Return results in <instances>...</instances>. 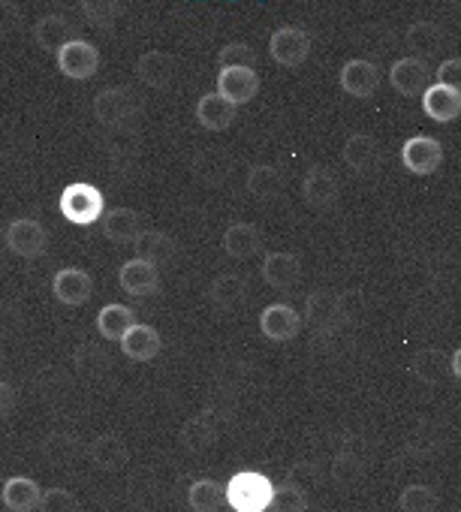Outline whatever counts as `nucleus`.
<instances>
[{
	"mask_svg": "<svg viewBox=\"0 0 461 512\" xmlns=\"http://www.w3.org/2000/svg\"><path fill=\"white\" fill-rule=\"evenodd\" d=\"M446 368H449V359H446V353L437 350V347L419 350V356L413 359V374H416L422 383H428V386H434V383L443 377Z\"/></svg>",
	"mask_w": 461,
	"mask_h": 512,
	"instance_id": "obj_34",
	"label": "nucleus"
},
{
	"mask_svg": "<svg viewBox=\"0 0 461 512\" xmlns=\"http://www.w3.org/2000/svg\"><path fill=\"white\" fill-rule=\"evenodd\" d=\"M236 112H239V106H233L226 97H220L217 91L202 94V97L196 100V121H199V127L208 130V133H223V130H229V127H233V121H236Z\"/></svg>",
	"mask_w": 461,
	"mask_h": 512,
	"instance_id": "obj_19",
	"label": "nucleus"
},
{
	"mask_svg": "<svg viewBox=\"0 0 461 512\" xmlns=\"http://www.w3.org/2000/svg\"><path fill=\"white\" fill-rule=\"evenodd\" d=\"M398 506L404 512H431L440 506V500H437V491L428 485H407L398 497Z\"/></svg>",
	"mask_w": 461,
	"mask_h": 512,
	"instance_id": "obj_37",
	"label": "nucleus"
},
{
	"mask_svg": "<svg viewBox=\"0 0 461 512\" xmlns=\"http://www.w3.org/2000/svg\"><path fill=\"white\" fill-rule=\"evenodd\" d=\"M248 193L257 199V202H275L281 193H284V175L269 166V163H257L248 169Z\"/></svg>",
	"mask_w": 461,
	"mask_h": 512,
	"instance_id": "obj_30",
	"label": "nucleus"
},
{
	"mask_svg": "<svg viewBox=\"0 0 461 512\" xmlns=\"http://www.w3.org/2000/svg\"><path fill=\"white\" fill-rule=\"evenodd\" d=\"M449 371H452V377H458V380H461V347L449 356Z\"/></svg>",
	"mask_w": 461,
	"mask_h": 512,
	"instance_id": "obj_46",
	"label": "nucleus"
},
{
	"mask_svg": "<svg viewBox=\"0 0 461 512\" xmlns=\"http://www.w3.org/2000/svg\"><path fill=\"white\" fill-rule=\"evenodd\" d=\"M422 109L431 121H455L461 115V91L443 82H434L422 91Z\"/></svg>",
	"mask_w": 461,
	"mask_h": 512,
	"instance_id": "obj_20",
	"label": "nucleus"
},
{
	"mask_svg": "<svg viewBox=\"0 0 461 512\" xmlns=\"http://www.w3.org/2000/svg\"><path fill=\"white\" fill-rule=\"evenodd\" d=\"M260 275L272 290L287 293L302 281V260L290 250H272L260 266Z\"/></svg>",
	"mask_w": 461,
	"mask_h": 512,
	"instance_id": "obj_15",
	"label": "nucleus"
},
{
	"mask_svg": "<svg viewBox=\"0 0 461 512\" xmlns=\"http://www.w3.org/2000/svg\"><path fill=\"white\" fill-rule=\"evenodd\" d=\"M437 82H443V85L461 91V58H446V61L437 67Z\"/></svg>",
	"mask_w": 461,
	"mask_h": 512,
	"instance_id": "obj_43",
	"label": "nucleus"
},
{
	"mask_svg": "<svg viewBox=\"0 0 461 512\" xmlns=\"http://www.w3.org/2000/svg\"><path fill=\"white\" fill-rule=\"evenodd\" d=\"M133 323H136L133 308H130V305H121V302L103 305V308L97 311V320H94L97 335H100L103 341H121V335H124Z\"/></svg>",
	"mask_w": 461,
	"mask_h": 512,
	"instance_id": "obj_27",
	"label": "nucleus"
},
{
	"mask_svg": "<svg viewBox=\"0 0 461 512\" xmlns=\"http://www.w3.org/2000/svg\"><path fill=\"white\" fill-rule=\"evenodd\" d=\"M269 509H275V512H302V509H308V491L299 488L296 482L275 485Z\"/></svg>",
	"mask_w": 461,
	"mask_h": 512,
	"instance_id": "obj_35",
	"label": "nucleus"
},
{
	"mask_svg": "<svg viewBox=\"0 0 461 512\" xmlns=\"http://www.w3.org/2000/svg\"><path fill=\"white\" fill-rule=\"evenodd\" d=\"M82 16L97 28H112L121 16V0H79Z\"/></svg>",
	"mask_w": 461,
	"mask_h": 512,
	"instance_id": "obj_36",
	"label": "nucleus"
},
{
	"mask_svg": "<svg viewBox=\"0 0 461 512\" xmlns=\"http://www.w3.org/2000/svg\"><path fill=\"white\" fill-rule=\"evenodd\" d=\"M118 287L130 299H148L160 290V266L148 263L145 256H133L118 269Z\"/></svg>",
	"mask_w": 461,
	"mask_h": 512,
	"instance_id": "obj_7",
	"label": "nucleus"
},
{
	"mask_svg": "<svg viewBox=\"0 0 461 512\" xmlns=\"http://www.w3.org/2000/svg\"><path fill=\"white\" fill-rule=\"evenodd\" d=\"M187 503L193 512H217L226 506V485L217 479H196L187 488Z\"/></svg>",
	"mask_w": 461,
	"mask_h": 512,
	"instance_id": "obj_31",
	"label": "nucleus"
},
{
	"mask_svg": "<svg viewBox=\"0 0 461 512\" xmlns=\"http://www.w3.org/2000/svg\"><path fill=\"white\" fill-rule=\"evenodd\" d=\"M332 476H335V482H338V485H353V482L362 476V458H356L353 452H347V449H344V452L335 458Z\"/></svg>",
	"mask_w": 461,
	"mask_h": 512,
	"instance_id": "obj_39",
	"label": "nucleus"
},
{
	"mask_svg": "<svg viewBox=\"0 0 461 512\" xmlns=\"http://www.w3.org/2000/svg\"><path fill=\"white\" fill-rule=\"evenodd\" d=\"M22 25H25V13L16 0H0V40L19 34Z\"/></svg>",
	"mask_w": 461,
	"mask_h": 512,
	"instance_id": "obj_38",
	"label": "nucleus"
},
{
	"mask_svg": "<svg viewBox=\"0 0 461 512\" xmlns=\"http://www.w3.org/2000/svg\"><path fill=\"white\" fill-rule=\"evenodd\" d=\"M58 211L67 223L73 226H91L103 217L106 211V199L103 190L91 181H73L61 190L58 199Z\"/></svg>",
	"mask_w": 461,
	"mask_h": 512,
	"instance_id": "obj_2",
	"label": "nucleus"
},
{
	"mask_svg": "<svg viewBox=\"0 0 461 512\" xmlns=\"http://www.w3.org/2000/svg\"><path fill=\"white\" fill-rule=\"evenodd\" d=\"M431 82V70L425 64V58H401L392 64L389 70V85L395 88V94L401 97H419Z\"/></svg>",
	"mask_w": 461,
	"mask_h": 512,
	"instance_id": "obj_17",
	"label": "nucleus"
},
{
	"mask_svg": "<svg viewBox=\"0 0 461 512\" xmlns=\"http://www.w3.org/2000/svg\"><path fill=\"white\" fill-rule=\"evenodd\" d=\"M19 404V392L16 386H10L7 380H0V419H7Z\"/></svg>",
	"mask_w": 461,
	"mask_h": 512,
	"instance_id": "obj_44",
	"label": "nucleus"
},
{
	"mask_svg": "<svg viewBox=\"0 0 461 512\" xmlns=\"http://www.w3.org/2000/svg\"><path fill=\"white\" fill-rule=\"evenodd\" d=\"M58 73L70 82H88L100 70V49L91 40L70 37L58 52H55Z\"/></svg>",
	"mask_w": 461,
	"mask_h": 512,
	"instance_id": "obj_4",
	"label": "nucleus"
},
{
	"mask_svg": "<svg viewBox=\"0 0 461 512\" xmlns=\"http://www.w3.org/2000/svg\"><path fill=\"white\" fill-rule=\"evenodd\" d=\"M401 160L413 175H434L443 163V145L434 136H410L401 145Z\"/></svg>",
	"mask_w": 461,
	"mask_h": 512,
	"instance_id": "obj_14",
	"label": "nucleus"
},
{
	"mask_svg": "<svg viewBox=\"0 0 461 512\" xmlns=\"http://www.w3.org/2000/svg\"><path fill=\"white\" fill-rule=\"evenodd\" d=\"M121 353L130 359V362H151L160 356L163 350V338L154 326L148 323H133L124 335H121Z\"/></svg>",
	"mask_w": 461,
	"mask_h": 512,
	"instance_id": "obj_18",
	"label": "nucleus"
},
{
	"mask_svg": "<svg viewBox=\"0 0 461 512\" xmlns=\"http://www.w3.org/2000/svg\"><path fill=\"white\" fill-rule=\"evenodd\" d=\"M287 482H296L299 488H305V491H308V488H311V485L317 482V470H314L311 464H296Z\"/></svg>",
	"mask_w": 461,
	"mask_h": 512,
	"instance_id": "obj_45",
	"label": "nucleus"
},
{
	"mask_svg": "<svg viewBox=\"0 0 461 512\" xmlns=\"http://www.w3.org/2000/svg\"><path fill=\"white\" fill-rule=\"evenodd\" d=\"M338 82H341V88H344L350 97L365 100V97H374V94H377V88H380V82H383V73H380V67H377L374 61H368V58H353V61H347V64L341 67Z\"/></svg>",
	"mask_w": 461,
	"mask_h": 512,
	"instance_id": "obj_13",
	"label": "nucleus"
},
{
	"mask_svg": "<svg viewBox=\"0 0 461 512\" xmlns=\"http://www.w3.org/2000/svg\"><path fill=\"white\" fill-rule=\"evenodd\" d=\"M275 482L260 470H239L226 482V506L233 512H266Z\"/></svg>",
	"mask_w": 461,
	"mask_h": 512,
	"instance_id": "obj_1",
	"label": "nucleus"
},
{
	"mask_svg": "<svg viewBox=\"0 0 461 512\" xmlns=\"http://www.w3.org/2000/svg\"><path fill=\"white\" fill-rule=\"evenodd\" d=\"M338 196H341V184H338V175L329 166L317 163V166H311L305 172V178H302V199L314 211H329L338 202Z\"/></svg>",
	"mask_w": 461,
	"mask_h": 512,
	"instance_id": "obj_9",
	"label": "nucleus"
},
{
	"mask_svg": "<svg viewBox=\"0 0 461 512\" xmlns=\"http://www.w3.org/2000/svg\"><path fill=\"white\" fill-rule=\"evenodd\" d=\"M344 163L365 175V172H374L380 166V142L371 136V133H353L347 142H344Z\"/></svg>",
	"mask_w": 461,
	"mask_h": 512,
	"instance_id": "obj_23",
	"label": "nucleus"
},
{
	"mask_svg": "<svg viewBox=\"0 0 461 512\" xmlns=\"http://www.w3.org/2000/svg\"><path fill=\"white\" fill-rule=\"evenodd\" d=\"M338 305H341V323H353L365 311V299H362L359 290H350V293L338 296Z\"/></svg>",
	"mask_w": 461,
	"mask_h": 512,
	"instance_id": "obj_42",
	"label": "nucleus"
},
{
	"mask_svg": "<svg viewBox=\"0 0 461 512\" xmlns=\"http://www.w3.org/2000/svg\"><path fill=\"white\" fill-rule=\"evenodd\" d=\"M260 329H263V335L269 341L287 344V341L299 338V332L305 329V320H302V314L293 305L275 302V305H266L260 311Z\"/></svg>",
	"mask_w": 461,
	"mask_h": 512,
	"instance_id": "obj_10",
	"label": "nucleus"
},
{
	"mask_svg": "<svg viewBox=\"0 0 461 512\" xmlns=\"http://www.w3.org/2000/svg\"><path fill=\"white\" fill-rule=\"evenodd\" d=\"M217 61H220V67H223V64H251V67H254L257 55H254V49H251L248 43H226V46L220 49Z\"/></svg>",
	"mask_w": 461,
	"mask_h": 512,
	"instance_id": "obj_41",
	"label": "nucleus"
},
{
	"mask_svg": "<svg viewBox=\"0 0 461 512\" xmlns=\"http://www.w3.org/2000/svg\"><path fill=\"white\" fill-rule=\"evenodd\" d=\"M245 293H248V284H245V278H239V275H217V278L211 281V287H208L211 305H214V308H223V311L239 308L242 299H245Z\"/></svg>",
	"mask_w": 461,
	"mask_h": 512,
	"instance_id": "obj_32",
	"label": "nucleus"
},
{
	"mask_svg": "<svg viewBox=\"0 0 461 512\" xmlns=\"http://www.w3.org/2000/svg\"><path fill=\"white\" fill-rule=\"evenodd\" d=\"M217 434H220V425H217L214 413L205 410V413H199V416H190V419L181 425V434H178V437H181V446H184L187 452H205L208 446H214Z\"/></svg>",
	"mask_w": 461,
	"mask_h": 512,
	"instance_id": "obj_24",
	"label": "nucleus"
},
{
	"mask_svg": "<svg viewBox=\"0 0 461 512\" xmlns=\"http://www.w3.org/2000/svg\"><path fill=\"white\" fill-rule=\"evenodd\" d=\"M40 509L43 512H76L79 509V500L67 488H49V491H43Z\"/></svg>",
	"mask_w": 461,
	"mask_h": 512,
	"instance_id": "obj_40",
	"label": "nucleus"
},
{
	"mask_svg": "<svg viewBox=\"0 0 461 512\" xmlns=\"http://www.w3.org/2000/svg\"><path fill=\"white\" fill-rule=\"evenodd\" d=\"M136 79L145 85V88H154V91H166L172 88V82L178 79V58L169 55V52H145L139 55L136 61Z\"/></svg>",
	"mask_w": 461,
	"mask_h": 512,
	"instance_id": "obj_12",
	"label": "nucleus"
},
{
	"mask_svg": "<svg viewBox=\"0 0 461 512\" xmlns=\"http://www.w3.org/2000/svg\"><path fill=\"white\" fill-rule=\"evenodd\" d=\"M94 118L106 130H133L139 124V100L127 88H103L94 97Z\"/></svg>",
	"mask_w": 461,
	"mask_h": 512,
	"instance_id": "obj_3",
	"label": "nucleus"
},
{
	"mask_svg": "<svg viewBox=\"0 0 461 512\" xmlns=\"http://www.w3.org/2000/svg\"><path fill=\"white\" fill-rule=\"evenodd\" d=\"M52 296L67 308H82L94 296V281L85 269L67 266L52 275Z\"/></svg>",
	"mask_w": 461,
	"mask_h": 512,
	"instance_id": "obj_11",
	"label": "nucleus"
},
{
	"mask_svg": "<svg viewBox=\"0 0 461 512\" xmlns=\"http://www.w3.org/2000/svg\"><path fill=\"white\" fill-rule=\"evenodd\" d=\"M0 500L10 512H34L40 509V500H43V488L37 479L31 476H10L0 488Z\"/></svg>",
	"mask_w": 461,
	"mask_h": 512,
	"instance_id": "obj_21",
	"label": "nucleus"
},
{
	"mask_svg": "<svg viewBox=\"0 0 461 512\" xmlns=\"http://www.w3.org/2000/svg\"><path fill=\"white\" fill-rule=\"evenodd\" d=\"M217 94L233 106H245L260 94V73L251 64H223L217 70Z\"/></svg>",
	"mask_w": 461,
	"mask_h": 512,
	"instance_id": "obj_6",
	"label": "nucleus"
},
{
	"mask_svg": "<svg viewBox=\"0 0 461 512\" xmlns=\"http://www.w3.org/2000/svg\"><path fill=\"white\" fill-rule=\"evenodd\" d=\"M73 34H76V28L64 13H49L34 25V43L49 55H55Z\"/></svg>",
	"mask_w": 461,
	"mask_h": 512,
	"instance_id": "obj_25",
	"label": "nucleus"
},
{
	"mask_svg": "<svg viewBox=\"0 0 461 512\" xmlns=\"http://www.w3.org/2000/svg\"><path fill=\"white\" fill-rule=\"evenodd\" d=\"M269 55L281 67H302L311 55V37L296 25H284L272 34Z\"/></svg>",
	"mask_w": 461,
	"mask_h": 512,
	"instance_id": "obj_8",
	"label": "nucleus"
},
{
	"mask_svg": "<svg viewBox=\"0 0 461 512\" xmlns=\"http://www.w3.org/2000/svg\"><path fill=\"white\" fill-rule=\"evenodd\" d=\"M142 232V214L136 208L118 205L103 211V235L112 244H133Z\"/></svg>",
	"mask_w": 461,
	"mask_h": 512,
	"instance_id": "obj_22",
	"label": "nucleus"
},
{
	"mask_svg": "<svg viewBox=\"0 0 461 512\" xmlns=\"http://www.w3.org/2000/svg\"><path fill=\"white\" fill-rule=\"evenodd\" d=\"M4 244L22 260H40L49 247V232L34 217H16L4 226Z\"/></svg>",
	"mask_w": 461,
	"mask_h": 512,
	"instance_id": "obj_5",
	"label": "nucleus"
},
{
	"mask_svg": "<svg viewBox=\"0 0 461 512\" xmlns=\"http://www.w3.org/2000/svg\"><path fill=\"white\" fill-rule=\"evenodd\" d=\"M133 247H136V256H145V260L154 263V266L172 263L175 253H178V244L160 229H142L139 238L133 241Z\"/></svg>",
	"mask_w": 461,
	"mask_h": 512,
	"instance_id": "obj_28",
	"label": "nucleus"
},
{
	"mask_svg": "<svg viewBox=\"0 0 461 512\" xmlns=\"http://www.w3.org/2000/svg\"><path fill=\"white\" fill-rule=\"evenodd\" d=\"M88 455H91L94 467L97 470H106V473H115V470H121L130 461V449H127V443L118 434H100L91 443V452Z\"/></svg>",
	"mask_w": 461,
	"mask_h": 512,
	"instance_id": "obj_26",
	"label": "nucleus"
},
{
	"mask_svg": "<svg viewBox=\"0 0 461 512\" xmlns=\"http://www.w3.org/2000/svg\"><path fill=\"white\" fill-rule=\"evenodd\" d=\"M220 247L226 256H233V260H254V256L263 250V232L254 223L236 220L223 229Z\"/></svg>",
	"mask_w": 461,
	"mask_h": 512,
	"instance_id": "obj_16",
	"label": "nucleus"
},
{
	"mask_svg": "<svg viewBox=\"0 0 461 512\" xmlns=\"http://www.w3.org/2000/svg\"><path fill=\"white\" fill-rule=\"evenodd\" d=\"M443 46V28L434 25V22H416L410 25L407 31V49L416 55V58H431L437 55Z\"/></svg>",
	"mask_w": 461,
	"mask_h": 512,
	"instance_id": "obj_33",
	"label": "nucleus"
},
{
	"mask_svg": "<svg viewBox=\"0 0 461 512\" xmlns=\"http://www.w3.org/2000/svg\"><path fill=\"white\" fill-rule=\"evenodd\" d=\"M305 323H311L314 329H332L341 323V305H338V296L329 293V290H317L308 296L305 302Z\"/></svg>",
	"mask_w": 461,
	"mask_h": 512,
	"instance_id": "obj_29",
	"label": "nucleus"
}]
</instances>
